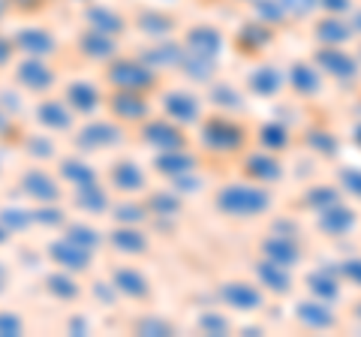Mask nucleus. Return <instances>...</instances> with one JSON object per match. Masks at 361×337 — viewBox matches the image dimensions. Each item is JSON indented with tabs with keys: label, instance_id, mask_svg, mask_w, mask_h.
<instances>
[{
	"label": "nucleus",
	"instance_id": "nucleus-1",
	"mask_svg": "<svg viewBox=\"0 0 361 337\" xmlns=\"http://www.w3.org/2000/svg\"><path fill=\"white\" fill-rule=\"evenodd\" d=\"M268 205H271L268 190L253 184H232L217 193V208L229 217H259L268 211Z\"/></svg>",
	"mask_w": 361,
	"mask_h": 337
},
{
	"label": "nucleus",
	"instance_id": "nucleus-2",
	"mask_svg": "<svg viewBox=\"0 0 361 337\" xmlns=\"http://www.w3.org/2000/svg\"><path fill=\"white\" fill-rule=\"evenodd\" d=\"M316 63H319V70L325 75H334L341 78V82H349V78H355L358 70H361V61L353 58L346 49L341 46H322L316 51Z\"/></svg>",
	"mask_w": 361,
	"mask_h": 337
},
{
	"label": "nucleus",
	"instance_id": "nucleus-3",
	"mask_svg": "<svg viewBox=\"0 0 361 337\" xmlns=\"http://www.w3.org/2000/svg\"><path fill=\"white\" fill-rule=\"evenodd\" d=\"M353 37H355V30H353L349 16H325L319 25H316V39H319L322 46H346Z\"/></svg>",
	"mask_w": 361,
	"mask_h": 337
},
{
	"label": "nucleus",
	"instance_id": "nucleus-4",
	"mask_svg": "<svg viewBox=\"0 0 361 337\" xmlns=\"http://www.w3.org/2000/svg\"><path fill=\"white\" fill-rule=\"evenodd\" d=\"M202 139H205L214 151H235L241 145V130L232 127V123L223 121V118H214V121L205 123Z\"/></svg>",
	"mask_w": 361,
	"mask_h": 337
},
{
	"label": "nucleus",
	"instance_id": "nucleus-5",
	"mask_svg": "<svg viewBox=\"0 0 361 337\" xmlns=\"http://www.w3.org/2000/svg\"><path fill=\"white\" fill-rule=\"evenodd\" d=\"M355 226V211L341 205V202H334V205L322 208L319 211V229L334 235V238H341V235H346L349 229Z\"/></svg>",
	"mask_w": 361,
	"mask_h": 337
},
{
	"label": "nucleus",
	"instance_id": "nucleus-6",
	"mask_svg": "<svg viewBox=\"0 0 361 337\" xmlns=\"http://www.w3.org/2000/svg\"><path fill=\"white\" fill-rule=\"evenodd\" d=\"M220 295H223V301L229 307H235V310H256V307H262V292H259L253 283H226L223 289H220Z\"/></svg>",
	"mask_w": 361,
	"mask_h": 337
},
{
	"label": "nucleus",
	"instance_id": "nucleus-7",
	"mask_svg": "<svg viewBox=\"0 0 361 337\" xmlns=\"http://www.w3.org/2000/svg\"><path fill=\"white\" fill-rule=\"evenodd\" d=\"M109 78H111V85H118L121 91H139V87H145V85H151V73L145 70V66H139V63H115L109 70Z\"/></svg>",
	"mask_w": 361,
	"mask_h": 337
},
{
	"label": "nucleus",
	"instance_id": "nucleus-8",
	"mask_svg": "<svg viewBox=\"0 0 361 337\" xmlns=\"http://www.w3.org/2000/svg\"><path fill=\"white\" fill-rule=\"evenodd\" d=\"M262 253H265V259L271 262H280V265H295L298 262V244L295 238H286V235H274V238H265L262 241Z\"/></svg>",
	"mask_w": 361,
	"mask_h": 337
},
{
	"label": "nucleus",
	"instance_id": "nucleus-9",
	"mask_svg": "<svg viewBox=\"0 0 361 337\" xmlns=\"http://www.w3.org/2000/svg\"><path fill=\"white\" fill-rule=\"evenodd\" d=\"M298 322L307 325V329H334V313L331 307L325 305V301H304V305H298Z\"/></svg>",
	"mask_w": 361,
	"mask_h": 337
},
{
	"label": "nucleus",
	"instance_id": "nucleus-10",
	"mask_svg": "<svg viewBox=\"0 0 361 337\" xmlns=\"http://www.w3.org/2000/svg\"><path fill=\"white\" fill-rule=\"evenodd\" d=\"M187 46L193 54H202V58H217L223 49V37L214 27H196V30H190Z\"/></svg>",
	"mask_w": 361,
	"mask_h": 337
},
{
	"label": "nucleus",
	"instance_id": "nucleus-11",
	"mask_svg": "<svg viewBox=\"0 0 361 337\" xmlns=\"http://www.w3.org/2000/svg\"><path fill=\"white\" fill-rule=\"evenodd\" d=\"M256 277H259V283L274 289V292H289V286H292V277L286 271V265L271 262V259H262L256 265Z\"/></svg>",
	"mask_w": 361,
	"mask_h": 337
},
{
	"label": "nucleus",
	"instance_id": "nucleus-12",
	"mask_svg": "<svg viewBox=\"0 0 361 337\" xmlns=\"http://www.w3.org/2000/svg\"><path fill=\"white\" fill-rule=\"evenodd\" d=\"M111 111L123 121H139V118L148 115V106H145V99L135 91H121V94L111 97Z\"/></svg>",
	"mask_w": 361,
	"mask_h": 337
},
{
	"label": "nucleus",
	"instance_id": "nucleus-13",
	"mask_svg": "<svg viewBox=\"0 0 361 337\" xmlns=\"http://www.w3.org/2000/svg\"><path fill=\"white\" fill-rule=\"evenodd\" d=\"M18 82L21 85H27L30 91H49L51 82H54V75L49 73V66L39 63V61H25L18 66Z\"/></svg>",
	"mask_w": 361,
	"mask_h": 337
},
{
	"label": "nucleus",
	"instance_id": "nucleus-14",
	"mask_svg": "<svg viewBox=\"0 0 361 337\" xmlns=\"http://www.w3.org/2000/svg\"><path fill=\"white\" fill-rule=\"evenodd\" d=\"M166 111H169V118H175V121L193 123L199 118V103H196V97L175 91L166 97Z\"/></svg>",
	"mask_w": 361,
	"mask_h": 337
},
{
	"label": "nucleus",
	"instance_id": "nucleus-15",
	"mask_svg": "<svg viewBox=\"0 0 361 337\" xmlns=\"http://www.w3.org/2000/svg\"><path fill=\"white\" fill-rule=\"evenodd\" d=\"M322 85V70L319 66H310V63H295L292 66V87L304 97H313Z\"/></svg>",
	"mask_w": 361,
	"mask_h": 337
},
{
	"label": "nucleus",
	"instance_id": "nucleus-16",
	"mask_svg": "<svg viewBox=\"0 0 361 337\" xmlns=\"http://www.w3.org/2000/svg\"><path fill=\"white\" fill-rule=\"evenodd\" d=\"M145 139L166 151H180V145H184V136H180L172 123H148L145 127Z\"/></svg>",
	"mask_w": 361,
	"mask_h": 337
},
{
	"label": "nucleus",
	"instance_id": "nucleus-17",
	"mask_svg": "<svg viewBox=\"0 0 361 337\" xmlns=\"http://www.w3.org/2000/svg\"><path fill=\"white\" fill-rule=\"evenodd\" d=\"M78 142L90 145V148H106V145H118L121 142V130L111 123H90L78 133Z\"/></svg>",
	"mask_w": 361,
	"mask_h": 337
},
{
	"label": "nucleus",
	"instance_id": "nucleus-18",
	"mask_svg": "<svg viewBox=\"0 0 361 337\" xmlns=\"http://www.w3.org/2000/svg\"><path fill=\"white\" fill-rule=\"evenodd\" d=\"M51 253H54V259H58L61 265H66V268H87V262H90L87 247L75 244V241H70V238L61 241V244H54Z\"/></svg>",
	"mask_w": 361,
	"mask_h": 337
},
{
	"label": "nucleus",
	"instance_id": "nucleus-19",
	"mask_svg": "<svg viewBox=\"0 0 361 337\" xmlns=\"http://www.w3.org/2000/svg\"><path fill=\"white\" fill-rule=\"evenodd\" d=\"M280 73L274 66H259V70L250 73V91L259 94V97H274L280 91Z\"/></svg>",
	"mask_w": 361,
	"mask_h": 337
},
{
	"label": "nucleus",
	"instance_id": "nucleus-20",
	"mask_svg": "<svg viewBox=\"0 0 361 337\" xmlns=\"http://www.w3.org/2000/svg\"><path fill=\"white\" fill-rule=\"evenodd\" d=\"M25 190H27L30 196L42 199V202H54V199L61 196L58 184H54L45 172H27V175H25Z\"/></svg>",
	"mask_w": 361,
	"mask_h": 337
},
{
	"label": "nucleus",
	"instance_id": "nucleus-21",
	"mask_svg": "<svg viewBox=\"0 0 361 337\" xmlns=\"http://www.w3.org/2000/svg\"><path fill=\"white\" fill-rule=\"evenodd\" d=\"M307 286L319 301H334L337 295H341V280H337L334 274H325V271H313L307 277Z\"/></svg>",
	"mask_w": 361,
	"mask_h": 337
},
{
	"label": "nucleus",
	"instance_id": "nucleus-22",
	"mask_svg": "<svg viewBox=\"0 0 361 337\" xmlns=\"http://www.w3.org/2000/svg\"><path fill=\"white\" fill-rule=\"evenodd\" d=\"M111 184H115L118 190H127V193L130 190L135 193V190L145 187V175L133 163H118L115 168H111Z\"/></svg>",
	"mask_w": 361,
	"mask_h": 337
},
{
	"label": "nucleus",
	"instance_id": "nucleus-23",
	"mask_svg": "<svg viewBox=\"0 0 361 337\" xmlns=\"http://www.w3.org/2000/svg\"><path fill=\"white\" fill-rule=\"evenodd\" d=\"M115 286L123 292V295H133V298L148 295V280H145L139 271H133V268H121L115 274Z\"/></svg>",
	"mask_w": 361,
	"mask_h": 337
},
{
	"label": "nucleus",
	"instance_id": "nucleus-24",
	"mask_svg": "<svg viewBox=\"0 0 361 337\" xmlns=\"http://www.w3.org/2000/svg\"><path fill=\"white\" fill-rule=\"evenodd\" d=\"M247 175L259 178V181H274V178H280V163L274 160V157L256 154V157L247 160Z\"/></svg>",
	"mask_w": 361,
	"mask_h": 337
},
{
	"label": "nucleus",
	"instance_id": "nucleus-25",
	"mask_svg": "<svg viewBox=\"0 0 361 337\" xmlns=\"http://www.w3.org/2000/svg\"><path fill=\"white\" fill-rule=\"evenodd\" d=\"M37 115L39 121L45 123V127H54V130H63V127H70V111H66L58 99H49V103H42L37 109Z\"/></svg>",
	"mask_w": 361,
	"mask_h": 337
},
{
	"label": "nucleus",
	"instance_id": "nucleus-26",
	"mask_svg": "<svg viewBox=\"0 0 361 337\" xmlns=\"http://www.w3.org/2000/svg\"><path fill=\"white\" fill-rule=\"evenodd\" d=\"M18 46L30 54H49L54 49V42L49 33H42V30H25V33H18Z\"/></svg>",
	"mask_w": 361,
	"mask_h": 337
},
{
	"label": "nucleus",
	"instance_id": "nucleus-27",
	"mask_svg": "<svg viewBox=\"0 0 361 337\" xmlns=\"http://www.w3.org/2000/svg\"><path fill=\"white\" fill-rule=\"evenodd\" d=\"M66 97H70V103L78 111H94L97 109V91L90 85H82V82L70 85V94H66Z\"/></svg>",
	"mask_w": 361,
	"mask_h": 337
},
{
	"label": "nucleus",
	"instance_id": "nucleus-28",
	"mask_svg": "<svg viewBox=\"0 0 361 337\" xmlns=\"http://www.w3.org/2000/svg\"><path fill=\"white\" fill-rule=\"evenodd\" d=\"M111 244L123 253H142L145 250V235L133 232V229H118L115 235H111Z\"/></svg>",
	"mask_w": 361,
	"mask_h": 337
},
{
	"label": "nucleus",
	"instance_id": "nucleus-29",
	"mask_svg": "<svg viewBox=\"0 0 361 337\" xmlns=\"http://www.w3.org/2000/svg\"><path fill=\"white\" fill-rule=\"evenodd\" d=\"M82 51H87L90 58H109L111 51H115V42L103 33H90V37L82 39Z\"/></svg>",
	"mask_w": 361,
	"mask_h": 337
},
{
	"label": "nucleus",
	"instance_id": "nucleus-30",
	"mask_svg": "<svg viewBox=\"0 0 361 337\" xmlns=\"http://www.w3.org/2000/svg\"><path fill=\"white\" fill-rule=\"evenodd\" d=\"M157 166H160L163 172L184 175V172H190V168H193V160H190V157H184V154H178V151H169V154H163L160 160H157Z\"/></svg>",
	"mask_w": 361,
	"mask_h": 337
},
{
	"label": "nucleus",
	"instance_id": "nucleus-31",
	"mask_svg": "<svg viewBox=\"0 0 361 337\" xmlns=\"http://www.w3.org/2000/svg\"><path fill=\"white\" fill-rule=\"evenodd\" d=\"M78 205H82L85 211H103L106 208V196H103V190H97L94 184H85V187H78Z\"/></svg>",
	"mask_w": 361,
	"mask_h": 337
},
{
	"label": "nucleus",
	"instance_id": "nucleus-32",
	"mask_svg": "<svg viewBox=\"0 0 361 337\" xmlns=\"http://www.w3.org/2000/svg\"><path fill=\"white\" fill-rule=\"evenodd\" d=\"M63 178H70V181L78 184V187L94 184V172H90L85 163H78V160H66L63 163Z\"/></svg>",
	"mask_w": 361,
	"mask_h": 337
},
{
	"label": "nucleus",
	"instance_id": "nucleus-33",
	"mask_svg": "<svg viewBox=\"0 0 361 337\" xmlns=\"http://www.w3.org/2000/svg\"><path fill=\"white\" fill-rule=\"evenodd\" d=\"M259 142L265 145V148H271V151H280V148H286V142H289V136H286V130L283 127H277V123H268V127H262V133H259Z\"/></svg>",
	"mask_w": 361,
	"mask_h": 337
},
{
	"label": "nucleus",
	"instance_id": "nucleus-34",
	"mask_svg": "<svg viewBox=\"0 0 361 337\" xmlns=\"http://www.w3.org/2000/svg\"><path fill=\"white\" fill-rule=\"evenodd\" d=\"M66 238L75 241V244H82V247H87V250H94V247L99 244V235L94 229H85V226H70Z\"/></svg>",
	"mask_w": 361,
	"mask_h": 337
},
{
	"label": "nucleus",
	"instance_id": "nucleus-35",
	"mask_svg": "<svg viewBox=\"0 0 361 337\" xmlns=\"http://www.w3.org/2000/svg\"><path fill=\"white\" fill-rule=\"evenodd\" d=\"M283 4V9H286V16H298V18H304V16H310L316 6H319V0H280Z\"/></svg>",
	"mask_w": 361,
	"mask_h": 337
},
{
	"label": "nucleus",
	"instance_id": "nucleus-36",
	"mask_svg": "<svg viewBox=\"0 0 361 337\" xmlns=\"http://www.w3.org/2000/svg\"><path fill=\"white\" fill-rule=\"evenodd\" d=\"M199 325L205 329V334H226L229 331V322H226L220 313H205V317L199 319Z\"/></svg>",
	"mask_w": 361,
	"mask_h": 337
},
{
	"label": "nucleus",
	"instance_id": "nucleus-37",
	"mask_svg": "<svg viewBox=\"0 0 361 337\" xmlns=\"http://www.w3.org/2000/svg\"><path fill=\"white\" fill-rule=\"evenodd\" d=\"M49 286H51V292L54 295H63V298H75L78 295V289H75V283L73 280H66V277H49Z\"/></svg>",
	"mask_w": 361,
	"mask_h": 337
},
{
	"label": "nucleus",
	"instance_id": "nucleus-38",
	"mask_svg": "<svg viewBox=\"0 0 361 337\" xmlns=\"http://www.w3.org/2000/svg\"><path fill=\"white\" fill-rule=\"evenodd\" d=\"M319 6L329 16H349L355 9V0H319Z\"/></svg>",
	"mask_w": 361,
	"mask_h": 337
},
{
	"label": "nucleus",
	"instance_id": "nucleus-39",
	"mask_svg": "<svg viewBox=\"0 0 361 337\" xmlns=\"http://www.w3.org/2000/svg\"><path fill=\"white\" fill-rule=\"evenodd\" d=\"M341 274H343L353 286H361V256H355V259H343Z\"/></svg>",
	"mask_w": 361,
	"mask_h": 337
},
{
	"label": "nucleus",
	"instance_id": "nucleus-40",
	"mask_svg": "<svg viewBox=\"0 0 361 337\" xmlns=\"http://www.w3.org/2000/svg\"><path fill=\"white\" fill-rule=\"evenodd\" d=\"M341 181L346 187V193H353V196L361 199V168H349V172L341 175Z\"/></svg>",
	"mask_w": 361,
	"mask_h": 337
},
{
	"label": "nucleus",
	"instance_id": "nucleus-41",
	"mask_svg": "<svg viewBox=\"0 0 361 337\" xmlns=\"http://www.w3.org/2000/svg\"><path fill=\"white\" fill-rule=\"evenodd\" d=\"M90 18H97L94 25H97L99 30H118V27H121L118 16H111V13H99V9H94V13H90Z\"/></svg>",
	"mask_w": 361,
	"mask_h": 337
},
{
	"label": "nucleus",
	"instance_id": "nucleus-42",
	"mask_svg": "<svg viewBox=\"0 0 361 337\" xmlns=\"http://www.w3.org/2000/svg\"><path fill=\"white\" fill-rule=\"evenodd\" d=\"M0 334H21V319L13 313H0Z\"/></svg>",
	"mask_w": 361,
	"mask_h": 337
},
{
	"label": "nucleus",
	"instance_id": "nucleus-43",
	"mask_svg": "<svg viewBox=\"0 0 361 337\" xmlns=\"http://www.w3.org/2000/svg\"><path fill=\"white\" fill-rule=\"evenodd\" d=\"M154 208L163 211V214H178V199L175 196H157L154 199Z\"/></svg>",
	"mask_w": 361,
	"mask_h": 337
},
{
	"label": "nucleus",
	"instance_id": "nucleus-44",
	"mask_svg": "<svg viewBox=\"0 0 361 337\" xmlns=\"http://www.w3.org/2000/svg\"><path fill=\"white\" fill-rule=\"evenodd\" d=\"M118 217L127 220V223H139V220L145 217V211L135 208V205H121V208H118Z\"/></svg>",
	"mask_w": 361,
	"mask_h": 337
},
{
	"label": "nucleus",
	"instance_id": "nucleus-45",
	"mask_svg": "<svg viewBox=\"0 0 361 337\" xmlns=\"http://www.w3.org/2000/svg\"><path fill=\"white\" fill-rule=\"evenodd\" d=\"M139 331L142 334H169V325L157 322V319H145V322H139Z\"/></svg>",
	"mask_w": 361,
	"mask_h": 337
},
{
	"label": "nucleus",
	"instance_id": "nucleus-46",
	"mask_svg": "<svg viewBox=\"0 0 361 337\" xmlns=\"http://www.w3.org/2000/svg\"><path fill=\"white\" fill-rule=\"evenodd\" d=\"M21 214H25V211H4V220L13 223L16 229H25L27 223H30V217H21Z\"/></svg>",
	"mask_w": 361,
	"mask_h": 337
},
{
	"label": "nucleus",
	"instance_id": "nucleus-47",
	"mask_svg": "<svg viewBox=\"0 0 361 337\" xmlns=\"http://www.w3.org/2000/svg\"><path fill=\"white\" fill-rule=\"evenodd\" d=\"M349 21H353V30H355V37H361V6H355L353 13H349Z\"/></svg>",
	"mask_w": 361,
	"mask_h": 337
},
{
	"label": "nucleus",
	"instance_id": "nucleus-48",
	"mask_svg": "<svg viewBox=\"0 0 361 337\" xmlns=\"http://www.w3.org/2000/svg\"><path fill=\"white\" fill-rule=\"evenodd\" d=\"M9 51H13V49H9V46H6V42H4V39H0V63H6V58H9Z\"/></svg>",
	"mask_w": 361,
	"mask_h": 337
},
{
	"label": "nucleus",
	"instance_id": "nucleus-49",
	"mask_svg": "<svg viewBox=\"0 0 361 337\" xmlns=\"http://www.w3.org/2000/svg\"><path fill=\"white\" fill-rule=\"evenodd\" d=\"M73 331H87V322L85 319H75L73 322Z\"/></svg>",
	"mask_w": 361,
	"mask_h": 337
},
{
	"label": "nucleus",
	"instance_id": "nucleus-50",
	"mask_svg": "<svg viewBox=\"0 0 361 337\" xmlns=\"http://www.w3.org/2000/svg\"><path fill=\"white\" fill-rule=\"evenodd\" d=\"M4 283H6V268L0 265V289H4Z\"/></svg>",
	"mask_w": 361,
	"mask_h": 337
},
{
	"label": "nucleus",
	"instance_id": "nucleus-51",
	"mask_svg": "<svg viewBox=\"0 0 361 337\" xmlns=\"http://www.w3.org/2000/svg\"><path fill=\"white\" fill-rule=\"evenodd\" d=\"M355 142H358V145H361V130H358V133H355Z\"/></svg>",
	"mask_w": 361,
	"mask_h": 337
},
{
	"label": "nucleus",
	"instance_id": "nucleus-52",
	"mask_svg": "<svg viewBox=\"0 0 361 337\" xmlns=\"http://www.w3.org/2000/svg\"><path fill=\"white\" fill-rule=\"evenodd\" d=\"M4 238H6V232H4V229H0V241H4Z\"/></svg>",
	"mask_w": 361,
	"mask_h": 337
},
{
	"label": "nucleus",
	"instance_id": "nucleus-53",
	"mask_svg": "<svg viewBox=\"0 0 361 337\" xmlns=\"http://www.w3.org/2000/svg\"><path fill=\"white\" fill-rule=\"evenodd\" d=\"M358 317H361V305H358Z\"/></svg>",
	"mask_w": 361,
	"mask_h": 337
},
{
	"label": "nucleus",
	"instance_id": "nucleus-54",
	"mask_svg": "<svg viewBox=\"0 0 361 337\" xmlns=\"http://www.w3.org/2000/svg\"><path fill=\"white\" fill-rule=\"evenodd\" d=\"M358 61H361V54H358Z\"/></svg>",
	"mask_w": 361,
	"mask_h": 337
}]
</instances>
